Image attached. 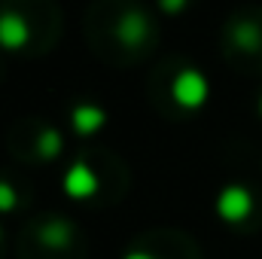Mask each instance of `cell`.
<instances>
[{"label": "cell", "mask_w": 262, "mask_h": 259, "mask_svg": "<svg viewBox=\"0 0 262 259\" xmlns=\"http://www.w3.org/2000/svg\"><path fill=\"white\" fill-rule=\"evenodd\" d=\"M177 98H183L186 104H198L204 98V82L195 73H186L183 79H177Z\"/></svg>", "instance_id": "cell-1"}]
</instances>
